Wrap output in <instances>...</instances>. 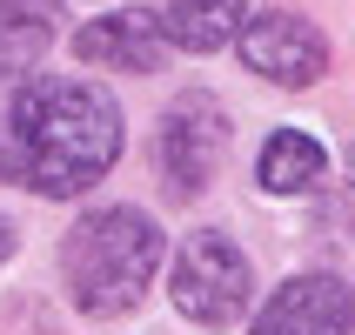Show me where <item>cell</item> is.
Returning <instances> with one entry per match:
<instances>
[{"mask_svg": "<svg viewBox=\"0 0 355 335\" xmlns=\"http://www.w3.org/2000/svg\"><path fill=\"white\" fill-rule=\"evenodd\" d=\"M241 60H248L261 80L309 87V80H322V67H329V40L315 34V20H302V14H255L241 27Z\"/></svg>", "mask_w": 355, "mask_h": 335, "instance_id": "cell-6", "label": "cell"}, {"mask_svg": "<svg viewBox=\"0 0 355 335\" xmlns=\"http://www.w3.org/2000/svg\"><path fill=\"white\" fill-rule=\"evenodd\" d=\"M60 268H67V295L80 316H121L148 295L161 268V228L141 208H94L80 215L60 241Z\"/></svg>", "mask_w": 355, "mask_h": 335, "instance_id": "cell-2", "label": "cell"}, {"mask_svg": "<svg viewBox=\"0 0 355 335\" xmlns=\"http://www.w3.org/2000/svg\"><path fill=\"white\" fill-rule=\"evenodd\" d=\"M168 20L155 14H107V20H87L74 34V54L94 60V67H121V74H155L161 60H168Z\"/></svg>", "mask_w": 355, "mask_h": 335, "instance_id": "cell-7", "label": "cell"}, {"mask_svg": "<svg viewBox=\"0 0 355 335\" xmlns=\"http://www.w3.org/2000/svg\"><path fill=\"white\" fill-rule=\"evenodd\" d=\"M155 155H161V175H168L175 195H201L215 181L221 155H228V114H221V101L215 94H181L168 108V121H161Z\"/></svg>", "mask_w": 355, "mask_h": 335, "instance_id": "cell-4", "label": "cell"}, {"mask_svg": "<svg viewBox=\"0 0 355 335\" xmlns=\"http://www.w3.org/2000/svg\"><path fill=\"white\" fill-rule=\"evenodd\" d=\"M322 175H329V155H322V141L302 135V128L268 135V148H261V161H255V181L268 195H315Z\"/></svg>", "mask_w": 355, "mask_h": 335, "instance_id": "cell-8", "label": "cell"}, {"mask_svg": "<svg viewBox=\"0 0 355 335\" xmlns=\"http://www.w3.org/2000/svg\"><path fill=\"white\" fill-rule=\"evenodd\" d=\"M54 0H0V80L27 74L54 40Z\"/></svg>", "mask_w": 355, "mask_h": 335, "instance_id": "cell-9", "label": "cell"}, {"mask_svg": "<svg viewBox=\"0 0 355 335\" xmlns=\"http://www.w3.org/2000/svg\"><path fill=\"white\" fill-rule=\"evenodd\" d=\"M14 255V221H0V261Z\"/></svg>", "mask_w": 355, "mask_h": 335, "instance_id": "cell-12", "label": "cell"}, {"mask_svg": "<svg viewBox=\"0 0 355 335\" xmlns=\"http://www.w3.org/2000/svg\"><path fill=\"white\" fill-rule=\"evenodd\" d=\"M241 20H248L241 0H175L168 7V34L188 54H215V47H228L241 34Z\"/></svg>", "mask_w": 355, "mask_h": 335, "instance_id": "cell-10", "label": "cell"}, {"mask_svg": "<svg viewBox=\"0 0 355 335\" xmlns=\"http://www.w3.org/2000/svg\"><path fill=\"white\" fill-rule=\"evenodd\" d=\"M121 155V108L94 80H27L0 114V181L47 201L87 195Z\"/></svg>", "mask_w": 355, "mask_h": 335, "instance_id": "cell-1", "label": "cell"}, {"mask_svg": "<svg viewBox=\"0 0 355 335\" xmlns=\"http://www.w3.org/2000/svg\"><path fill=\"white\" fill-rule=\"evenodd\" d=\"M248 255H241L228 235L201 228V235L181 241L175 255V309L201 329H228V322L248 309Z\"/></svg>", "mask_w": 355, "mask_h": 335, "instance_id": "cell-3", "label": "cell"}, {"mask_svg": "<svg viewBox=\"0 0 355 335\" xmlns=\"http://www.w3.org/2000/svg\"><path fill=\"white\" fill-rule=\"evenodd\" d=\"M322 228H355V148H349V175H342V188H336V201H329Z\"/></svg>", "mask_w": 355, "mask_h": 335, "instance_id": "cell-11", "label": "cell"}, {"mask_svg": "<svg viewBox=\"0 0 355 335\" xmlns=\"http://www.w3.org/2000/svg\"><path fill=\"white\" fill-rule=\"evenodd\" d=\"M355 329V289L342 275H288L268 295L248 335H349Z\"/></svg>", "mask_w": 355, "mask_h": 335, "instance_id": "cell-5", "label": "cell"}]
</instances>
